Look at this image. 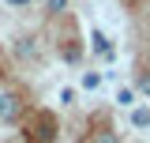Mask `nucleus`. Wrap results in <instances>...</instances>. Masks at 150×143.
I'll return each instance as SVG.
<instances>
[{
	"label": "nucleus",
	"instance_id": "f257e3e1",
	"mask_svg": "<svg viewBox=\"0 0 150 143\" xmlns=\"http://www.w3.org/2000/svg\"><path fill=\"white\" fill-rule=\"evenodd\" d=\"M19 109H23V106H19V98L4 90V94H0V124H11V121L19 117Z\"/></svg>",
	"mask_w": 150,
	"mask_h": 143
},
{
	"label": "nucleus",
	"instance_id": "f03ea898",
	"mask_svg": "<svg viewBox=\"0 0 150 143\" xmlns=\"http://www.w3.org/2000/svg\"><path fill=\"white\" fill-rule=\"evenodd\" d=\"M94 53H101V56H109V45H105V34H98V30H94Z\"/></svg>",
	"mask_w": 150,
	"mask_h": 143
},
{
	"label": "nucleus",
	"instance_id": "7ed1b4c3",
	"mask_svg": "<svg viewBox=\"0 0 150 143\" xmlns=\"http://www.w3.org/2000/svg\"><path fill=\"white\" fill-rule=\"evenodd\" d=\"M116 102H120V106H131V102H135V90H131V87H124L120 94H116Z\"/></svg>",
	"mask_w": 150,
	"mask_h": 143
},
{
	"label": "nucleus",
	"instance_id": "20e7f679",
	"mask_svg": "<svg viewBox=\"0 0 150 143\" xmlns=\"http://www.w3.org/2000/svg\"><path fill=\"white\" fill-rule=\"evenodd\" d=\"M131 121H135L139 128H146V124H150V113H146V109H135V117H131Z\"/></svg>",
	"mask_w": 150,
	"mask_h": 143
},
{
	"label": "nucleus",
	"instance_id": "39448f33",
	"mask_svg": "<svg viewBox=\"0 0 150 143\" xmlns=\"http://www.w3.org/2000/svg\"><path fill=\"white\" fill-rule=\"evenodd\" d=\"M94 143H116V136H112V132H101V136H98Z\"/></svg>",
	"mask_w": 150,
	"mask_h": 143
},
{
	"label": "nucleus",
	"instance_id": "423d86ee",
	"mask_svg": "<svg viewBox=\"0 0 150 143\" xmlns=\"http://www.w3.org/2000/svg\"><path fill=\"white\" fill-rule=\"evenodd\" d=\"M139 87H143V90L150 94V75H143V79H139Z\"/></svg>",
	"mask_w": 150,
	"mask_h": 143
},
{
	"label": "nucleus",
	"instance_id": "0eeeda50",
	"mask_svg": "<svg viewBox=\"0 0 150 143\" xmlns=\"http://www.w3.org/2000/svg\"><path fill=\"white\" fill-rule=\"evenodd\" d=\"M11 4H26V0H11Z\"/></svg>",
	"mask_w": 150,
	"mask_h": 143
}]
</instances>
